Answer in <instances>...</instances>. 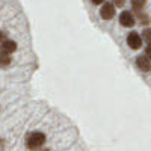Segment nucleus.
Masks as SVG:
<instances>
[{"instance_id":"nucleus-1","label":"nucleus","mask_w":151,"mask_h":151,"mask_svg":"<svg viewBox=\"0 0 151 151\" xmlns=\"http://www.w3.org/2000/svg\"><path fill=\"white\" fill-rule=\"evenodd\" d=\"M44 142H45V134L41 133V132H33L27 137V147L30 150H38Z\"/></svg>"},{"instance_id":"nucleus-2","label":"nucleus","mask_w":151,"mask_h":151,"mask_svg":"<svg viewBox=\"0 0 151 151\" xmlns=\"http://www.w3.org/2000/svg\"><path fill=\"white\" fill-rule=\"evenodd\" d=\"M127 44L130 45V48L137 50V48H139V47L142 45V38L139 36V33L132 32V33L127 36Z\"/></svg>"},{"instance_id":"nucleus-3","label":"nucleus","mask_w":151,"mask_h":151,"mask_svg":"<svg viewBox=\"0 0 151 151\" xmlns=\"http://www.w3.org/2000/svg\"><path fill=\"white\" fill-rule=\"evenodd\" d=\"M119 23L122 24L124 27H132L134 24V18H133V15L130 14L129 11H124V12H121V15H119Z\"/></svg>"},{"instance_id":"nucleus-4","label":"nucleus","mask_w":151,"mask_h":151,"mask_svg":"<svg viewBox=\"0 0 151 151\" xmlns=\"http://www.w3.org/2000/svg\"><path fill=\"white\" fill-rule=\"evenodd\" d=\"M100 15H101V18H104V20L113 18V15H115V8H113V5H112V3L103 5L101 11H100Z\"/></svg>"},{"instance_id":"nucleus-5","label":"nucleus","mask_w":151,"mask_h":151,"mask_svg":"<svg viewBox=\"0 0 151 151\" xmlns=\"http://www.w3.org/2000/svg\"><path fill=\"white\" fill-rule=\"evenodd\" d=\"M136 65H137V68L142 70V71H150L151 70V62H150V59L147 56H139V58H137L136 59Z\"/></svg>"},{"instance_id":"nucleus-6","label":"nucleus","mask_w":151,"mask_h":151,"mask_svg":"<svg viewBox=\"0 0 151 151\" xmlns=\"http://www.w3.org/2000/svg\"><path fill=\"white\" fill-rule=\"evenodd\" d=\"M0 47H2V52H5V53H8V55H11L12 52H15V50H17V44H15L14 41H9V40L3 41Z\"/></svg>"},{"instance_id":"nucleus-7","label":"nucleus","mask_w":151,"mask_h":151,"mask_svg":"<svg viewBox=\"0 0 151 151\" xmlns=\"http://www.w3.org/2000/svg\"><path fill=\"white\" fill-rule=\"evenodd\" d=\"M9 64H11L9 55L5 53V52H2V53H0V67H8Z\"/></svg>"},{"instance_id":"nucleus-8","label":"nucleus","mask_w":151,"mask_h":151,"mask_svg":"<svg viewBox=\"0 0 151 151\" xmlns=\"http://www.w3.org/2000/svg\"><path fill=\"white\" fill-rule=\"evenodd\" d=\"M144 5H145V0H132V6L134 8V9H142L144 8Z\"/></svg>"},{"instance_id":"nucleus-9","label":"nucleus","mask_w":151,"mask_h":151,"mask_svg":"<svg viewBox=\"0 0 151 151\" xmlns=\"http://www.w3.org/2000/svg\"><path fill=\"white\" fill-rule=\"evenodd\" d=\"M144 40L151 44V29H147V30L144 32Z\"/></svg>"},{"instance_id":"nucleus-10","label":"nucleus","mask_w":151,"mask_h":151,"mask_svg":"<svg viewBox=\"0 0 151 151\" xmlns=\"http://www.w3.org/2000/svg\"><path fill=\"white\" fill-rule=\"evenodd\" d=\"M145 56H147L148 59H151V47H148V48H147V52H145Z\"/></svg>"},{"instance_id":"nucleus-11","label":"nucleus","mask_w":151,"mask_h":151,"mask_svg":"<svg viewBox=\"0 0 151 151\" xmlns=\"http://www.w3.org/2000/svg\"><path fill=\"white\" fill-rule=\"evenodd\" d=\"M3 41H6V35L3 32H0V42H3Z\"/></svg>"},{"instance_id":"nucleus-12","label":"nucleus","mask_w":151,"mask_h":151,"mask_svg":"<svg viewBox=\"0 0 151 151\" xmlns=\"http://www.w3.org/2000/svg\"><path fill=\"white\" fill-rule=\"evenodd\" d=\"M91 2H92L94 5H100V3H103L104 0H91Z\"/></svg>"},{"instance_id":"nucleus-13","label":"nucleus","mask_w":151,"mask_h":151,"mask_svg":"<svg viewBox=\"0 0 151 151\" xmlns=\"http://www.w3.org/2000/svg\"><path fill=\"white\" fill-rule=\"evenodd\" d=\"M115 3H116L118 6H122V5H124V0H115Z\"/></svg>"}]
</instances>
